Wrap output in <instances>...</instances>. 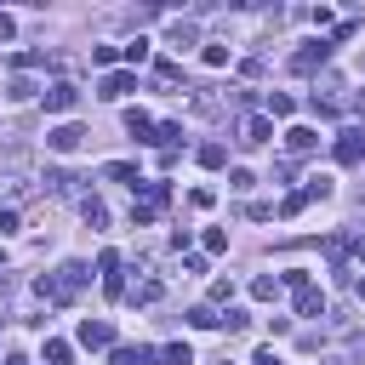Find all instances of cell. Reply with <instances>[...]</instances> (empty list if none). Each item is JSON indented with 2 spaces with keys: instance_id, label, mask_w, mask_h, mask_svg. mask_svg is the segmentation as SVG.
<instances>
[{
  "instance_id": "cell-5",
  "label": "cell",
  "mask_w": 365,
  "mask_h": 365,
  "mask_svg": "<svg viewBox=\"0 0 365 365\" xmlns=\"http://www.w3.org/2000/svg\"><path fill=\"white\" fill-rule=\"evenodd\" d=\"M80 348H114V325L108 319H80Z\"/></svg>"
},
{
  "instance_id": "cell-8",
  "label": "cell",
  "mask_w": 365,
  "mask_h": 365,
  "mask_svg": "<svg viewBox=\"0 0 365 365\" xmlns=\"http://www.w3.org/2000/svg\"><path fill=\"white\" fill-rule=\"evenodd\" d=\"M108 365H160V354H154V348H125V342H114V348H108Z\"/></svg>"
},
{
  "instance_id": "cell-33",
  "label": "cell",
  "mask_w": 365,
  "mask_h": 365,
  "mask_svg": "<svg viewBox=\"0 0 365 365\" xmlns=\"http://www.w3.org/2000/svg\"><path fill=\"white\" fill-rule=\"evenodd\" d=\"M205 251H228V234L222 228H205Z\"/></svg>"
},
{
  "instance_id": "cell-19",
  "label": "cell",
  "mask_w": 365,
  "mask_h": 365,
  "mask_svg": "<svg viewBox=\"0 0 365 365\" xmlns=\"http://www.w3.org/2000/svg\"><path fill=\"white\" fill-rule=\"evenodd\" d=\"M160 365H194V348L188 342H165L160 348Z\"/></svg>"
},
{
  "instance_id": "cell-22",
  "label": "cell",
  "mask_w": 365,
  "mask_h": 365,
  "mask_svg": "<svg viewBox=\"0 0 365 365\" xmlns=\"http://www.w3.org/2000/svg\"><path fill=\"white\" fill-rule=\"evenodd\" d=\"M200 165H205V171L228 165V148H222V143H205V148H200Z\"/></svg>"
},
{
  "instance_id": "cell-28",
  "label": "cell",
  "mask_w": 365,
  "mask_h": 365,
  "mask_svg": "<svg viewBox=\"0 0 365 365\" xmlns=\"http://www.w3.org/2000/svg\"><path fill=\"white\" fill-rule=\"evenodd\" d=\"M302 188H308V200H325V194H331V188H336V182H331V177H325V171H319V177H308V182H302Z\"/></svg>"
},
{
  "instance_id": "cell-9",
  "label": "cell",
  "mask_w": 365,
  "mask_h": 365,
  "mask_svg": "<svg viewBox=\"0 0 365 365\" xmlns=\"http://www.w3.org/2000/svg\"><path fill=\"white\" fill-rule=\"evenodd\" d=\"M125 91H137V74H131V68H114V74H103V97H108V103H120Z\"/></svg>"
},
{
  "instance_id": "cell-1",
  "label": "cell",
  "mask_w": 365,
  "mask_h": 365,
  "mask_svg": "<svg viewBox=\"0 0 365 365\" xmlns=\"http://www.w3.org/2000/svg\"><path fill=\"white\" fill-rule=\"evenodd\" d=\"M86 279H91L86 262H63L57 274H40V279H34V297H40V302H74Z\"/></svg>"
},
{
  "instance_id": "cell-21",
  "label": "cell",
  "mask_w": 365,
  "mask_h": 365,
  "mask_svg": "<svg viewBox=\"0 0 365 365\" xmlns=\"http://www.w3.org/2000/svg\"><path fill=\"white\" fill-rule=\"evenodd\" d=\"M148 46H154V40H143V34H137L131 46H120V57H125V63L137 68V63H148Z\"/></svg>"
},
{
  "instance_id": "cell-36",
  "label": "cell",
  "mask_w": 365,
  "mask_h": 365,
  "mask_svg": "<svg viewBox=\"0 0 365 365\" xmlns=\"http://www.w3.org/2000/svg\"><path fill=\"white\" fill-rule=\"evenodd\" d=\"M11 34H17V17H11V11H0V40H11Z\"/></svg>"
},
{
  "instance_id": "cell-4",
  "label": "cell",
  "mask_w": 365,
  "mask_h": 365,
  "mask_svg": "<svg viewBox=\"0 0 365 365\" xmlns=\"http://www.w3.org/2000/svg\"><path fill=\"white\" fill-rule=\"evenodd\" d=\"M331 148H336V160H342V165H359V160H365V131H359V125H348V131H336V143H331Z\"/></svg>"
},
{
  "instance_id": "cell-27",
  "label": "cell",
  "mask_w": 365,
  "mask_h": 365,
  "mask_svg": "<svg viewBox=\"0 0 365 365\" xmlns=\"http://www.w3.org/2000/svg\"><path fill=\"white\" fill-rule=\"evenodd\" d=\"M177 74H182V68H177L171 57H160V63H154V80H160V86H177Z\"/></svg>"
},
{
  "instance_id": "cell-2",
  "label": "cell",
  "mask_w": 365,
  "mask_h": 365,
  "mask_svg": "<svg viewBox=\"0 0 365 365\" xmlns=\"http://www.w3.org/2000/svg\"><path fill=\"white\" fill-rule=\"evenodd\" d=\"M46 148H51V154H80V148H86V125H74V120L51 125V131H46Z\"/></svg>"
},
{
  "instance_id": "cell-12",
  "label": "cell",
  "mask_w": 365,
  "mask_h": 365,
  "mask_svg": "<svg viewBox=\"0 0 365 365\" xmlns=\"http://www.w3.org/2000/svg\"><path fill=\"white\" fill-rule=\"evenodd\" d=\"M297 314H302V319L325 314V291H319V285H302V291H297Z\"/></svg>"
},
{
  "instance_id": "cell-30",
  "label": "cell",
  "mask_w": 365,
  "mask_h": 365,
  "mask_svg": "<svg viewBox=\"0 0 365 365\" xmlns=\"http://www.w3.org/2000/svg\"><path fill=\"white\" fill-rule=\"evenodd\" d=\"M114 57H120V46H91V63H97V68H108Z\"/></svg>"
},
{
  "instance_id": "cell-3",
  "label": "cell",
  "mask_w": 365,
  "mask_h": 365,
  "mask_svg": "<svg viewBox=\"0 0 365 365\" xmlns=\"http://www.w3.org/2000/svg\"><path fill=\"white\" fill-rule=\"evenodd\" d=\"M325 57H331V40H302V51L291 57V74H314Z\"/></svg>"
},
{
  "instance_id": "cell-35",
  "label": "cell",
  "mask_w": 365,
  "mask_h": 365,
  "mask_svg": "<svg viewBox=\"0 0 365 365\" xmlns=\"http://www.w3.org/2000/svg\"><path fill=\"white\" fill-rule=\"evenodd\" d=\"M0 234H17V211H11V205L0 211Z\"/></svg>"
},
{
  "instance_id": "cell-16",
  "label": "cell",
  "mask_w": 365,
  "mask_h": 365,
  "mask_svg": "<svg viewBox=\"0 0 365 365\" xmlns=\"http://www.w3.org/2000/svg\"><path fill=\"white\" fill-rule=\"evenodd\" d=\"M125 302H160V279H137V285H125Z\"/></svg>"
},
{
  "instance_id": "cell-15",
  "label": "cell",
  "mask_w": 365,
  "mask_h": 365,
  "mask_svg": "<svg viewBox=\"0 0 365 365\" xmlns=\"http://www.w3.org/2000/svg\"><path fill=\"white\" fill-rule=\"evenodd\" d=\"M125 131H131V137H143V143H154V120H148L143 108H125Z\"/></svg>"
},
{
  "instance_id": "cell-25",
  "label": "cell",
  "mask_w": 365,
  "mask_h": 365,
  "mask_svg": "<svg viewBox=\"0 0 365 365\" xmlns=\"http://www.w3.org/2000/svg\"><path fill=\"white\" fill-rule=\"evenodd\" d=\"M68 359H74V348H68V342H57V336H51V342H46V365H68Z\"/></svg>"
},
{
  "instance_id": "cell-7",
  "label": "cell",
  "mask_w": 365,
  "mask_h": 365,
  "mask_svg": "<svg viewBox=\"0 0 365 365\" xmlns=\"http://www.w3.org/2000/svg\"><path fill=\"white\" fill-rule=\"evenodd\" d=\"M268 137H274V120H268V114H245V120H240V143H245V148H257V143H268Z\"/></svg>"
},
{
  "instance_id": "cell-26",
  "label": "cell",
  "mask_w": 365,
  "mask_h": 365,
  "mask_svg": "<svg viewBox=\"0 0 365 365\" xmlns=\"http://www.w3.org/2000/svg\"><path fill=\"white\" fill-rule=\"evenodd\" d=\"M200 63H205V68H228V46H205Z\"/></svg>"
},
{
  "instance_id": "cell-11",
  "label": "cell",
  "mask_w": 365,
  "mask_h": 365,
  "mask_svg": "<svg viewBox=\"0 0 365 365\" xmlns=\"http://www.w3.org/2000/svg\"><path fill=\"white\" fill-rule=\"evenodd\" d=\"M103 177H108V182H125V188H143V171H137L131 160H108Z\"/></svg>"
},
{
  "instance_id": "cell-20",
  "label": "cell",
  "mask_w": 365,
  "mask_h": 365,
  "mask_svg": "<svg viewBox=\"0 0 365 365\" xmlns=\"http://www.w3.org/2000/svg\"><path fill=\"white\" fill-rule=\"evenodd\" d=\"M251 297H257V302H274V297H279V279H274V274H257V279H251Z\"/></svg>"
},
{
  "instance_id": "cell-34",
  "label": "cell",
  "mask_w": 365,
  "mask_h": 365,
  "mask_svg": "<svg viewBox=\"0 0 365 365\" xmlns=\"http://www.w3.org/2000/svg\"><path fill=\"white\" fill-rule=\"evenodd\" d=\"M234 297V279H211V302H228Z\"/></svg>"
},
{
  "instance_id": "cell-31",
  "label": "cell",
  "mask_w": 365,
  "mask_h": 365,
  "mask_svg": "<svg viewBox=\"0 0 365 365\" xmlns=\"http://www.w3.org/2000/svg\"><path fill=\"white\" fill-rule=\"evenodd\" d=\"M40 63H46V51H17L11 57V68H40Z\"/></svg>"
},
{
  "instance_id": "cell-37",
  "label": "cell",
  "mask_w": 365,
  "mask_h": 365,
  "mask_svg": "<svg viewBox=\"0 0 365 365\" xmlns=\"http://www.w3.org/2000/svg\"><path fill=\"white\" fill-rule=\"evenodd\" d=\"M354 297H359V302H365V279H359V285H354Z\"/></svg>"
},
{
  "instance_id": "cell-23",
  "label": "cell",
  "mask_w": 365,
  "mask_h": 365,
  "mask_svg": "<svg viewBox=\"0 0 365 365\" xmlns=\"http://www.w3.org/2000/svg\"><path fill=\"white\" fill-rule=\"evenodd\" d=\"M34 91H40V86H34V80H23V74H17V80H11V86H6V97H11V103H29V97H34Z\"/></svg>"
},
{
  "instance_id": "cell-17",
  "label": "cell",
  "mask_w": 365,
  "mask_h": 365,
  "mask_svg": "<svg viewBox=\"0 0 365 365\" xmlns=\"http://www.w3.org/2000/svg\"><path fill=\"white\" fill-rule=\"evenodd\" d=\"M308 205H314V200H308V188H291V194L279 200V217H302Z\"/></svg>"
},
{
  "instance_id": "cell-32",
  "label": "cell",
  "mask_w": 365,
  "mask_h": 365,
  "mask_svg": "<svg viewBox=\"0 0 365 365\" xmlns=\"http://www.w3.org/2000/svg\"><path fill=\"white\" fill-rule=\"evenodd\" d=\"M222 325H228V331H245V325H251V314H245V308H228V314H222Z\"/></svg>"
},
{
  "instance_id": "cell-24",
  "label": "cell",
  "mask_w": 365,
  "mask_h": 365,
  "mask_svg": "<svg viewBox=\"0 0 365 365\" xmlns=\"http://www.w3.org/2000/svg\"><path fill=\"white\" fill-rule=\"evenodd\" d=\"M188 325H194V331H217V325H222V314H211V308H194V314H188Z\"/></svg>"
},
{
  "instance_id": "cell-6",
  "label": "cell",
  "mask_w": 365,
  "mask_h": 365,
  "mask_svg": "<svg viewBox=\"0 0 365 365\" xmlns=\"http://www.w3.org/2000/svg\"><path fill=\"white\" fill-rule=\"evenodd\" d=\"M74 103H80V91H74L68 80H57V86H46V114H74Z\"/></svg>"
},
{
  "instance_id": "cell-13",
  "label": "cell",
  "mask_w": 365,
  "mask_h": 365,
  "mask_svg": "<svg viewBox=\"0 0 365 365\" xmlns=\"http://www.w3.org/2000/svg\"><path fill=\"white\" fill-rule=\"evenodd\" d=\"M262 114H268V120H291V114H297V97H285V91H268Z\"/></svg>"
},
{
  "instance_id": "cell-14",
  "label": "cell",
  "mask_w": 365,
  "mask_h": 365,
  "mask_svg": "<svg viewBox=\"0 0 365 365\" xmlns=\"http://www.w3.org/2000/svg\"><path fill=\"white\" fill-rule=\"evenodd\" d=\"M165 46H171V51H188V46H194V23H182V17H177V23L165 29Z\"/></svg>"
},
{
  "instance_id": "cell-10",
  "label": "cell",
  "mask_w": 365,
  "mask_h": 365,
  "mask_svg": "<svg viewBox=\"0 0 365 365\" xmlns=\"http://www.w3.org/2000/svg\"><path fill=\"white\" fill-rule=\"evenodd\" d=\"M285 148L291 154H308V148H319V131L314 125H285Z\"/></svg>"
},
{
  "instance_id": "cell-18",
  "label": "cell",
  "mask_w": 365,
  "mask_h": 365,
  "mask_svg": "<svg viewBox=\"0 0 365 365\" xmlns=\"http://www.w3.org/2000/svg\"><path fill=\"white\" fill-rule=\"evenodd\" d=\"M80 217H86L91 228H103V222H108V205H103L97 194H86V200H80Z\"/></svg>"
},
{
  "instance_id": "cell-29",
  "label": "cell",
  "mask_w": 365,
  "mask_h": 365,
  "mask_svg": "<svg viewBox=\"0 0 365 365\" xmlns=\"http://www.w3.org/2000/svg\"><path fill=\"white\" fill-rule=\"evenodd\" d=\"M251 182H257V177H251V171H245V165H234V171H228V188H234V194H245V188H251Z\"/></svg>"
}]
</instances>
